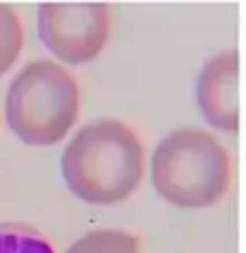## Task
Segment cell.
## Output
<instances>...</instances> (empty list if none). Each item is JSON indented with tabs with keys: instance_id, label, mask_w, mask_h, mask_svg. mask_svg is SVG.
Here are the masks:
<instances>
[{
	"instance_id": "6da1fadb",
	"label": "cell",
	"mask_w": 246,
	"mask_h": 253,
	"mask_svg": "<svg viewBox=\"0 0 246 253\" xmlns=\"http://www.w3.org/2000/svg\"><path fill=\"white\" fill-rule=\"evenodd\" d=\"M145 154L136 132L117 119L82 126L61 156L67 188L89 206H117L142 180Z\"/></svg>"
},
{
	"instance_id": "7a4b0ae2",
	"label": "cell",
	"mask_w": 246,
	"mask_h": 253,
	"mask_svg": "<svg viewBox=\"0 0 246 253\" xmlns=\"http://www.w3.org/2000/svg\"><path fill=\"white\" fill-rule=\"evenodd\" d=\"M151 184L171 206L186 210L210 208L229 191L231 160L211 132L179 128L169 132L153 149Z\"/></svg>"
},
{
	"instance_id": "3957f363",
	"label": "cell",
	"mask_w": 246,
	"mask_h": 253,
	"mask_svg": "<svg viewBox=\"0 0 246 253\" xmlns=\"http://www.w3.org/2000/svg\"><path fill=\"white\" fill-rule=\"evenodd\" d=\"M80 113V87L70 70L41 59L24 65L7 91V126L33 147H52L71 132Z\"/></svg>"
},
{
	"instance_id": "277c9868",
	"label": "cell",
	"mask_w": 246,
	"mask_h": 253,
	"mask_svg": "<svg viewBox=\"0 0 246 253\" xmlns=\"http://www.w3.org/2000/svg\"><path fill=\"white\" fill-rule=\"evenodd\" d=\"M37 35L67 65H87L106 48L110 9L95 0H45L37 9Z\"/></svg>"
},
{
	"instance_id": "5b68a950",
	"label": "cell",
	"mask_w": 246,
	"mask_h": 253,
	"mask_svg": "<svg viewBox=\"0 0 246 253\" xmlns=\"http://www.w3.org/2000/svg\"><path fill=\"white\" fill-rule=\"evenodd\" d=\"M197 104L214 130H240V54L225 50L203 63L197 76Z\"/></svg>"
},
{
	"instance_id": "8992f818",
	"label": "cell",
	"mask_w": 246,
	"mask_h": 253,
	"mask_svg": "<svg viewBox=\"0 0 246 253\" xmlns=\"http://www.w3.org/2000/svg\"><path fill=\"white\" fill-rule=\"evenodd\" d=\"M65 253H139V238L123 229H93L80 236Z\"/></svg>"
},
{
	"instance_id": "52a82bcc",
	"label": "cell",
	"mask_w": 246,
	"mask_h": 253,
	"mask_svg": "<svg viewBox=\"0 0 246 253\" xmlns=\"http://www.w3.org/2000/svg\"><path fill=\"white\" fill-rule=\"evenodd\" d=\"M24 48V26L11 4L0 2V76H4Z\"/></svg>"
},
{
	"instance_id": "ba28073f",
	"label": "cell",
	"mask_w": 246,
	"mask_h": 253,
	"mask_svg": "<svg viewBox=\"0 0 246 253\" xmlns=\"http://www.w3.org/2000/svg\"><path fill=\"white\" fill-rule=\"evenodd\" d=\"M0 253H54L41 232L22 223H0Z\"/></svg>"
}]
</instances>
